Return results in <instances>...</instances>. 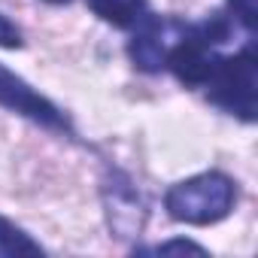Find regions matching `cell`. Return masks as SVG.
I'll list each match as a JSON object with an SVG mask.
<instances>
[{
    "label": "cell",
    "mask_w": 258,
    "mask_h": 258,
    "mask_svg": "<svg viewBox=\"0 0 258 258\" xmlns=\"http://www.w3.org/2000/svg\"><path fill=\"white\" fill-rule=\"evenodd\" d=\"M0 103L22 112V115H28V118H34V121H40V124H49V127L64 124L58 109L46 97H40L34 88H28L19 76H13L7 67H0Z\"/></svg>",
    "instance_id": "4"
},
{
    "label": "cell",
    "mask_w": 258,
    "mask_h": 258,
    "mask_svg": "<svg viewBox=\"0 0 258 258\" xmlns=\"http://www.w3.org/2000/svg\"><path fill=\"white\" fill-rule=\"evenodd\" d=\"M155 25L158 22H149L131 43H127V55H131V61L140 70H146V73H155V70L164 67V43L155 34Z\"/></svg>",
    "instance_id": "6"
},
{
    "label": "cell",
    "mask_w": 258,
    "mask_h": 258,
    "mask_svg": "<svg viewBox=\"0 0 258 258\" xmlns=\"http://www.w3.org/2000/svg\"><path fill=\"white\" fill-rule=\"evenodd\" d=\"M49 4H67V0H49Z\"/></svg>",
    "instance_id": "12"
},
{
    "label": "cell",
    "mask_w": 258,
    "mask_h": 258,
    "mask_svg": "<svg viewBox=\"0 0 258 258\" xmlns=\"http://www.w3.org/2000/svg\"><path fill=\"white\" fill-rule=\"evenodd\" d=\"M155 252H158V255H179V252L207 255V249H204V246H198V243H191V240H170V243H161Z\"/></svg>",
    "instance_id": "10"
},
{
    "label": "cell",
    "mask_w": 258,
    "mask_h": 258,
    "mask_svg": "<svg viewBox=\"0 0 258 258\" xmlns=\"http://www.w3.org/2000/svg\"><path fill=\"white\" fill-rule=\"evenodd\" d=\"M231 4V10H234V16L243 22V28L246 31H255V16H258V7H255V0H228Z\"/></svg>",
    "instance_id": "9"
},
{
    "label": "cell",
    "mask_w": 258,
    "mask_h": 258,
    "mask_svg": "<svg viewBox=\"0 0 258 258\" xmlns=\"http://www.w3.org/2000/svg\"><path fill=\"white\" fill-rule=\"evenodd\" d=\"M210 97L225 106L228 112H237L240 118L252 121L255 118V91H258V70H255V58L252 49L225 58L219 64H213L210 73Z\"/></svg>",
    "instance_id": "2"
},
{
    "label": "cell",
    "mask_w": 258,
    "mask_h": 258,
    "mask_svg": "<svg viewBox=\"0 0 258 258\" xmlns=\"http://www.w3.org/2000/svg\"><path fill=\"white\" fill-rule=\"evenodd\" d=\"M43 249L10 219L0 216V258H13V255H40Z\"/></svg>",
    "instance_id": "8"
},
{
    "label": "cell",
    "mask_w": 258,
    "mask_h": 258,
    "mask_svg": "<svg viewBox=\"0 0 258 258\" xmlns=\"http://www.w3.org/2000/svg\"><path fill=\"white\" fill-rule=\"evenodd\" d=\"M167 64L170 70L176 73L179 82L185 85H207L210 73H213V58L207 52V43L198 40V37H182L176 43V49L167 55Z\"/></svg>",
    "instance_id": "5"
},
{
    "label": "cell",
    "mask_w": 258,
    "mask_h": 258,
    "mask_svg": "<svg viewBox=\"0 0 258 258\" xmlns=\"http://www.w3.org/2000/svg\"><path fill=\"white\" fill-rule=\"evenodd\" d=\"M103 204H106V222L115 231V237H137L146 225V204L140 201L131 179L112 173L103 182Z\"/></svg>",
    "instance_id": "3"
},
{
    "label": "cell",
    "mask_w": 258,
    "mask_h": 258,
    "mask_svg": "<svg viewBox=\"0 0 258 258\" xmlns=\"http://www.w3.org/2000/svg\"><path fill=\"white\" fill-rule=\"evenodd\" d=\"M0 46L4 49H19L22 46V34H19V28L0 13Z\"/></svg>",
    "instance_id": "11"
},
{
    "label": "cell",
    "mask_w": 258,
    "mask_h": 258,
    "mask_svg": "<svg viewBox=\"0 0 258 258\" xmlns=\"http://www.w3.org/2000/svg\"><path fill=\"white\" fill-rule=\"evenodd\" d=\"M91 7L103 22H109L115 28H131L140 19L143 0H91Z\"/></svg>",
    "instance_id": "7"
},
{
    "label": "cell",
    "mask_w": 258,
    "mask_h": 258,
    "mask_svg": "<svg viewBox=\"0 0 258 258\" xmlns=\"http://www.w3.org/2000/svg\"><path fill=\"white\" fill-rule=\"evenodd\" d=\"M237 188L225 173H198L185 182H176L167 198L164 207L176 222L185 225H213L219 219H225L234 207Z\"/></svg>",
    "instance_id": "1"
}]
</instances>
